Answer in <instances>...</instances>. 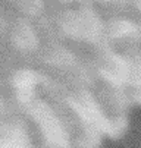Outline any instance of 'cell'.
<instances>
[{"instance_id": "cell-1", "label": "cell", "mask_w": 141, "mask_h": 148, "mask_svg": "<svg viewBox=\"0 0 141 148\" xmlns=\"http://www.w3.org/2000/svg\"><path fill=\"white\" fill-rule=\"evenodd\" d=\"M66 103L75 112L84 128L98 131L106 136L110 119L100 106L93 90H75L68 95Z\"/></svg>"}, {"instance_id": "cell-2", "label": "cell", "mask_w": 141, "mask_h": 148, "mask_svg": "<svg viewBox=\"0 0 141 148\" xmlns=\"http://www.w3.org/2000/svg\"><path fill=\"white\" fill-rule=\"evenodd\" d=\"M94 94L109 117L116 114H128L129 109L132 107L128 90H116L103 81L98 82Z\"/></svg>"}, {"instance_id": "cell-3", "label": "cell", "mask_w": 141, "mask_h": 148, "mask_svg": "<svg viewBox=\"0 0 141 148\" xmlns=\"http://www.w3.org/2000/svg\"><path fill=\"white\" fill-rule=\"evenodd\" d=\"M103 136L105 135L98 131L83 128L81 132L75 138H72V144L75 148H100L103 142Z\"/></svg>"}, {"instance_id": "cell-4", "label": "cell", "mask_w": 141, "mask_h": 148, "mask_svg": "<svg viewBox=\"0 0 141 148\" xmlns=\"http://www.w3.org/2000/svg\"><path fill=\"white\" fill-rule=\"evenodd\" d=\"M109 129L106 132V136L110 139H119L122 138L129 126V119L128 114H116V116H110L109 117Z\"/></svg>"}, {"instance_id": "cell-5", "label": "cell", "mask_w": 141, "mask_h": 148, "mask_svg": "<svg viewBox=\"0 0 141 148\" xmlns=\"http://www.w3.org/2000/svg\"><path fill=\"white\" fill-rule=\"evenodd\" d=\"M128 95H129V98H131L132 106H141V87L129 88V90H128Z\"/></svg>"}, {"instance_id": "cell-6", "label": "cell", "mask_w": 141, "mask_h": 148, "mask_svg": "<svg viewBox=\"0 0 141 148\" xmlns=\"http://www.w3.org/2000/svg\"><path fill=\"white\" fill-rule=\"evenodd\" d=\"M134 5H135V8H137V9L141 12V0H137V2H135Z\"/></svg>"}]
</instances>
